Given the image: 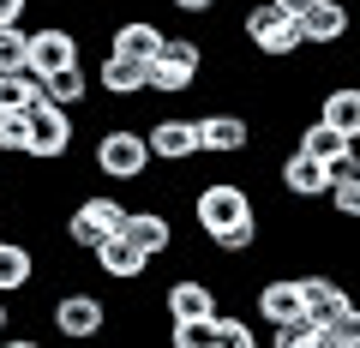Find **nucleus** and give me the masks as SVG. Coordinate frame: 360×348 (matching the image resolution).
<instances>
[{
  "mask_svg": "<svg viewBox=\"0 0 360 348\" xmlns=\"http://www.w3.org/2000/svg\"><path fill=\"white\" fill-rule=\"evenodd\" d=\"M217 258H240V252H252L258 246V217H246V222H234V228H222L217 240H205Z\"/></svg>",
  "mask_w": 360,
  "mask_h": 348,
  "instance_id": "a878e982",
  "label": "nucleus"
},
{
  "mask_svg": "<svg viewBox=\"0 0 360 348\" xmlns=\"http://www.w3.org/2000/svg\"><path fill=\"white\" fill-rule=\"evenodd\" d=\"M198 144H205V156H217V162L246 156L252 150V120H246L240 108H210V115H198Z\"/></svg>",
  "mask_w": 360,
  "mask_h": 348,
  "instance_id": "9d476101",
  "label": "nucleus"
},
{
  "mask_svg": "<svg viewBox=\"0 0 360 348\" xmlns=\"http://www.w3.org/2000/svg\"><path fill=\"white\" fill-rule=\"evenodd\" d=\"M217 348H258L252 318H240V312H222V307H217Z\"/></svg>",
  "mask_w": 360,
  "mask_h": 348,
  "instance_id": "c756f323",
  "label": "nucleus"
},
{
  "mask_svg": "<svg viewBox=\"0 0 360 348\" xmlns=\"http://www.w3.org/2000/svg\"><path fill=\"white\" fill-rule=\"evenodd\" d=\"M96 91H103L108 103H139V96H150V60L108 49L103 66H96Z\"/></svg>",
  "mask_w": 360,
  "mask_h": 348,
  "instance_id": "f8f14e48",
  "label": "nucleus"
},
{
  "mask_svg": "<svg viewBox=\"0 0 360 348\" xmlns=\"http://www.w3.org/2000/svg\"><path fill=\"white\" fill-rule=\"evenodd\" d=\"M168 6H174L180 18H210V13L222 6V0H168Z\"/></svg>",
  "mask_w": 360,
  "mask_h": 348,
  "instance_id": "72a5a7b5",
  "label": "nucleus"
},
{
  "mask_svg": "<svg viewBox=\"0 0 360 348\" xmlns=\"http://www.w3.org/2000/svg\"><path fill=\"white\" fill-rule=\"evenodd\" d=\"M319 115L330 120L336 132H348V138L360 144V84H354V78H342V84H330V91L319 96Z\"/></svg>",
  "mask_w": 360,
  "mask_h": 348,
  "instance_id": "412c9836",
  "label": "nucleus"
},
{
  "mask_svg": "<svg viewBox=\"0 0 360 348\" xmlns=\"http://www.w3.org/2000/svg\"><path fill=\"white\" fill-rule=\"evenodd\" d=\"M90 168L115 186H139L144 174L156 168V150H150V132L132 127V120H115L90 138Z\"/></svg>",
  "mask_w": 360,
  "mask_h": 348,
  "instance_id": "f257e3e1",
  "label": "nucleus"
},
{
  "mask_svg": "<svg viewBox=\"0 0 360 348\" xmlns=\"http://www.w3.org/2000/svg\"><path fill=\"white\" fill-rule=\"evenodd\" d=\"M246 217H258V205H252V193H246V181H198L193 186V228L205 234V240H217L222 228H234V222H246Z\"/></svg>",
  "mask_w": 360,
  "mask_h": 348,
  "instance_id": "20e7f679",
  "label": "nucleus"
},
{
  "mask_svg": "<svg viewBox=\"0 0 360 348\" xmlns=\"http://www.w3.org/2000/svg\"><path fill=\"white\" fill-rule=\"evenodd\" d=\"M25 66H30V30L0 25V72H25Z\"/></svg>",
  "mask_w": 360,
  "mask_h": 348,
  "instance_id": "cd10ccee",
  "label": "nucleus"
},
{
  "mask_svg": "<svg viewBox=\"0 0 360 348\" xmlns=\"http://www.w3.org/2000/svg\"><path fill=\"white\" fill-rule=\"evenodd\" d=\"M354 174H360V144H354V150H342V156L330 162V181H354Z\"/></svg>",
  "mask_w": 360,
  "mask_h": 348,
  "instance_id": "473e14b6",
  "label": "nucleus"
},
{
  "mask_svg": "<svg viewBox=\"0 0 360 348\" xmlns=\"http://www.w3.org/2000/svg\"><path fill=\"white\" fill-rule=\"evenodd\" d=\"M276 186H283L288 198H300V205H307V198H324V193H330V162H319L312 150L295 144V150L276 162Z\"/></svg>",
  "mask_w": 360,
  "mask_h": 348,
  "instance_id": "ddd939ff",
  "label": "nucleus"
},
{
  "mask_svg": "<svg viewBox=\"0 0 360 348\" xmlns=\"http://www.w3.org/2000/svg\"><path fill=\"white\" fill-rule=\"evenodd\" d=\"M348 30H354V6H348V0H319V6L300 18V37H307V49H342Z\"/></svg>",
  "mask_w": 360,
  "mask_h": 348,
  "instance_id": "f3484780",
  "label": "nucleus"
},
{
  "mask_svg": "<svg viewBox=\"0 0 360 348\" xmlns=\"http://www.w3.org/2000/svg\"><path fill=\"white\" fill-rule=\"evenodd\" d=\"M252 312L264 318V330H276V324H288V318H307L300 276H264V283L252 288Z\"/></svg>",
  "mask_w": 360,
  "mask_h": 348,
  "instance_id": "4468645a",
  "label": "nucleus"
},
{
  "mask_svg": "<svg viewBox=\"0 0 360 348\" xmlns=\"http://www.w3.org/2000/svg\"><path fill=\"white\" fill-rule=\"evenodd\" d=\"M13 330V295H0V336Z\"/></svg>",
  "mask_w": 360,
  "mask_h": 348,
  "instance_id": "e433bc0d",
  "label": "nucleus"
},
{
  "mask_svg": "<svg viewBox=\"0 0 360 348\" xmlns=\"http://www.w3.org/2000/svg\"><path fill=\"white\" fill-rule=\"evenodd\" d=\"M42 96H49V84H42L37 72H0V108H37Z\"/></svg>",
  "mask_w": 360,
  "mask_h": 348,
  "instance_id": "b1692460",
  "label": "nucleus"
},
{
  "mask_svg": "<svg viewBox=\"0 0 360 348\" xmlns=\"http://www.w3.org/2000/svg\"><path fill=\"white\" fill-rule=\"evenodd\" d=\"M90 258H96V271H103V283H120V288L144 283V276H150V264H156V258L144 252V246L132 240L127 228H115V234H108V240L96 246V252H90Z\"/></svg>",
  "mask_w": 360,
  "mask_h": 348,
  "instance_id": "1a4fd4ad",
  "label": "nucleus"
},
{
  "mask_svg": "<svg viewBox=\"0 0 360 348\" xmlns=\"http://www.w3.org/2000/svg\"><path fill=\"white\" fill-rule=\"evenodd\" d=\"M30 0H0V25H25Z\"/></svg>",
  "mask_w": 360,
  "mask_h": 348,
  "instance_id": "f704fd0d",
  "label": "nucleus"
},
{
  "mask_svg": "<svg viewBox=\"0 0 360 348\" xmlns=\"http://www.w3.org/2000/svg\"><path fill=\"white\" fill-rule=\"evenodd\" d=\"M49 324H54V336H66V342H90V336L108 330V300L90 295V288H66V295H54Z\"/></svg>",
  "mask_w": 360,
  "mask_h": 348,
  "instance_id": "0eeeda50",
  "label": "nucleus"
},
{
  "mask_svg": "<svg viewBox=\"0 0 360 348\" xmlns=\"http://www.w3.org/2000/svg\"><path fill=\"white\" fill-rule=\"evenodd\" d=\"M240 37L252 54H264V60H295L300 49H307V37H300V18H288L276 0H252L240 13Z\"/></svg>",
  "mask_w": 360,
  "mask_h": 348,
  "instance_id": "7ed1b4c3",
  "label": "nucleus"
},
{
  "mask_svg": "<svg viewBox=\"0 0 360 348\" xmlns=\"http://www.w3.org/2000/svg\"><path fill=\"white\" fill-rule=\"evenodd\" d=\"M276 6H283V13H288V18H307V13H312V6H319V0H276Z\"/></svg>",
  "mask_w": 360,
  "mask_h": 348,
  "instance_id": "c9c22d12",
  "label": "nucleus"
},
{
  "mask_svg": "<svg viewBox=\"0 0 360 348\" xmlns=\"http://www.w3.org/2000/svg\"><path fill=\"white\" fill-rule=\"evenodd\" d=\"M324 348H360V307H354V300L324 324Z\"/></svg>",
  "mask_w": 360,
  "mask_h": 348,
  "instance_id": "7c9ffc66",
  "label": "nucleus"
},
{
  "mask_svg": "<svg viewBox=\"0 0 360 348\" xmlns=\"http://www.w3.org/2000/svg\"><path fill=\"white\" fill-rule=\"evenodd\" d=\"M198 78H205V42L193 30H168L150 60V96H193Z\"/></svg>",
  "mask_w": 360,
  "mask_h": 348,
  "instance_id": "f03ea898",
  "label": "nucleus"
},
{
  "mask_svg": "<svg viewBox=\"0 0 360 348\" xmlns=\"http://www.w3.org/2000/svg\"><path fill=\"white\" fill-rule=\"evenodd\" d=\"M270 342L276 348H324V324L319 318H288L270 330Z\"/></svg>",
  "mask_w": 360,
  "mask_h": 348,
  "instance_id": "393cba45",
  "label": "nucleus"
},
{
  "mask_svg": "<svg viewBox=\"0 0 360 348\" xmlns=\"http://www.w3.org/2000/svg\"><path fill=\"white\" fill-rule=\"evenodd\" d=\"M168 348H217V318H180V324H168Z\"/></svg>",
  "mask_w": 360,
  "mask_h": 348,
  "instance_id": "c85d7f7f",
  "label": "nucleus"
},
{
  "mask_svg": "<svg viewBox=\"0 0 360 348\" xmlns=\"http://www.w3.org/2000/svg\"><path fill=\"white\" fill-rule=\"evenodd\" d=\"M42 258L30 240H13V234H0V295H30V283H37Z\"/></svg>",
  "mask_w": 360,
  "mask_h": 348,
  "instance_id": "a211bd4d",
  "label": "nucleus"
},
{
  "mask_svg": "<svg viewBox=\"0 0 360 348\" xmlns=\"http://www.w3.org/2000/svg\"><path fill=\"white\" fill-rule=\"evenodd\" d=\"M324 198H330V210L342 222H360V174H354V181H330V193H324Z\"/></svg>",
  "mask_w": 360,
  "mask_h": 348,
  "instance_id": "2f4dec72",
  "label": "nucleus"
},
{
  "mask_svg": "<svg viewBox=\"0 0 360 348\" xmlns=\"http://www.w3.org/2000/svg\"><path fill=\"white\" fill-rule=\"evenodd\" d=\"M150 150L162 168H180V162H193V156H205V144H198V115H156L150 127Z\"/></svg>",
  "mask_w": 360,
  "mask_h": 348,
  "instance_id": "9b49d317",
  "label": "nucleus"
},
{
  "mask_svg": "<svg viewBox=\"0 0 360 348\" xmlns=\"http://www.w3.org/2000/svg\"><path fill=\"white\" fill-rule=\"evenodd\" d=\"M78 60H84V42H78L72 25H60V18L30 25V72H37V78L60 72V66H78Z\"/></svg>",
  "mask_w": 360,
  "mask_h": 348,
  "instance_id": "6e6552de",
  "label": "nucleus"
},
{
  "mask_svg": "<svg viewBox=\"0 0 360 348\" xmlns=\"http://www.w3.org/2000/svg\"><path fill=\"white\" fill-rule=\"evenodd\" d=\"M120 228H127L150 258H168V252H174V240H180L174 210H162V205H139V210H127V222H120Z\"/></svg>",
  "mask_w": 360,
  "mask_h": 348,
  "instance_id": "2eb2a0df",
  "label": "nucleus"
},
{
  "mask_svg": "<svg viewBox=\"0 0 360 348\" xmlns=\"http://www.w3.org/2000/svg\"><path fill=\"white\" fill-rule=\"evenodd\" d=\"M42 84H49V103L72 108V115H78V108L90 103V91H96V78L84 72V60H78V66H60V72H49Z\"/></svg>",
  "mask_w": 360,
  "mask_h": 348,
  "instance_id": "4be33fe9",
  "label": "nucleus"
},
{
  "mask_svg": "<svg viewBox=\"0 0 360 348\" xmlns=\"http://www.w3.org/2000/svg\"><path fill=\"white\" fill-rule=\"evenodd\" d=\"M127 222V205H120L115 193H84L72 210H66V222H60V240L72 246V252H96V246L108 240V234Z\"/></svg>",
  "mask_w": 360,
  "mask_h": 348,
  "instance_id": "39448f33",
  "label": "nucleus"
},
{
  "mask_svg": "<svg viewBox=\"0 0 360 348\" xmlns=\"http://www.w3.org/2000/svg\"><path fill=\"white\" fill-rule=\"evenodd\" d=\"M30 144V108H0V156H25Z\"/></svg>",
  "mask_w": 360,
  "mask_h": 348,
  "instance_id": "bb28decb",
  "label": "nucleus"
},
{
  "mask_svg": "<svg viewBox=\"0 0 360 348\" xmlns=\"http://www.w3.org/2000/svg\"><path fill=\"white\" fill-rule=\"evenodd\" d=\"M72 138H78V115L60 103H49L42 96L37 108H30V144H25V162H66L72 156Z\"/></svg>",
  "mask_w": 360,
  "mask_h": 348,
  "instance_id": "423d86ee",
  "label": "nucleus"
},
{
  "mask_svg": "<svg viewBox=\"0 0 360 348\" xmlns=\"http://www.w3.org/2000/svg\"><path fill=\"white\" fill-rule=\"evenodd\" d=\"M300 150H312L319 162H336L342 150H354V138H348V132H336L324 115H312L307 127H300Z\"/></svg>",
  "mask_w": 360,
  "mask_h": 348,
  "instance_id": "5701e85b",
  "label": "nucleus"
},
{
  "mask_svg": "<svg viewBox=\"0 0 360 348\" xmlns=\"http://www.w3.org/2000/svg\"><path fill=\"white\" fill-rule=\"evenodd\" d=\"M162 42H168V30L156 25V18H120V25L108 30V49L115 54H139V60H156Z\"/></svg>",
  "mask_w": 360,
  "mask_h": 348,
  "instance_id": "6ab92c4d",
  "label": "nucleus"
},
{
  "mask_svg": "<svg viewBox=\"0 0 360 348\" xmlns=\"http://www.w3.org/2000/svg\"><path fill=\"white\" fill-rule=\"evenodd\" d=\"M162 312H168V324L217 318V283H205V276H174V283L162 288Z\"/></svg>",
  "mask_w": 360,
  "mask_h": 348,
  "instance_id": "dca6fc26",
  "label": "nucleus"
},
{
  "mask_svg": "<svg viewBox=\"0 0 360 348\" xmlns=\"http://www.w3.org/2000/svg\"><path fill=\"white\" fill-rule=\"evenodd\" d=\"M300 295H307V318H319V324H330L336 312L348 307V288L336 283L330 271H307L300 276Z\"/></svg>",
  "mask_w": 360,
  "mask_h": 348,
  "instance_id": "aec40b11",
  "label": "nucleus"
}]
</instances>
